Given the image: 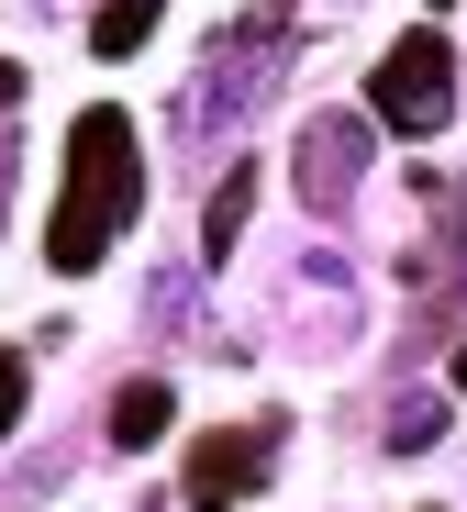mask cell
<instances>
[{"label":"cell","mask_w":467,"mask_h":512,"mask_svg":"<svg viewBox=\"0 0 467 512\" xmlns=\"http://www.w3.org/2000/svg\"><path fill=\"white\" fill-rule=\"evenodd\" d=\"M23 401H34V379H23V357H12V346H0V435L23 423Z\"/></svg>","instance_id":"obj_8"},{"label":"cell","mask_w":467,"mask_h":512,"mask_svg":"<svg viewBox=\"0 0 467 512\" xmlns=\"http://www.w3.org/2000/svg\"><path fill=\"white\" fill-rule=\"evenodd\" d=\"M367 112L390 134H445L456 123V45L445 34H401L379 56V78H367Z\"/></svg>","instance_id":"obj_2"},{"label":"cell","mask_w":467,"mask_h":512,"mask_svg":"<svg viewBox=\"0 0 467 512\" xmlns=\"http://www.w3.org/2000/svg\"><path fill=\"white\" fill-rule=\"evenodd\" d=\"M245 201H256V167L234 156V179L212 190V223H201V245H212V256H234V234H245Z\"/></svg>","instance_id":"obj_6"},{"label":"cell","mask_w":467,"mask_h":512,"mask_svg":"<svg viewBox=\"0 0 467 512\" xmlns=\"http://www.w3.org/2000/svg\"><path fill=\"white\" fill-rule=\"evenodd\" d=\"M12 101H23V67H12V56H0V112H12Z\"/></svg>","instance_id":"obj_9"},{"label":"cell","mask_w":467,"mask_h":512,"mask_svg":"<svg viewBox=\"0 0 467 512\" xmlns=\"http://www.w3.org/2000/svg\"><path fill=\"white\" fill-rule=\"evenodd\" d=\"M156 12H167V0H101V23H89V45H101V56H134Z\"/></svg>","instance_id":"obj_7"},{"label":"cell","mask_w":467,"mask_h":512,"mask_svg":"<svg viewBox=\"0 0 467 512\" xmlns=\"http://www.w3.org/2000/svg\"><path fill=\"white\" fill-rule=\"evenodd\" d=\"M167 423H178V390H167V379H134V390L112 401V446H156Z\"/></svg>","instance_id":"obj_5"},{"label":"cell","mask_w":467,"mask_h":512,"mask_svg":"<svg viewBox=\"0 0 467 512\" xmlns=\"http://www.w3.org/2000/svg\"><path fill=\"white\" fill-rule=\"evenodd\" d=\"M456 390H467V346H456Z\"/></svg>","instance_id":"obj_10"},{"label":"cell","mask_w":467,"mask_h":512,"mask_svg":"<svg viewBox=\"0 0 467 512\" xmlns=\"http://www.w3.org/2000/svg\"><path fill=\"white\" fill-rule=\"evenodd\" d=\"M267 446H278V423H245V435H201L190 446V512H234L267 490Z\"/></svg>","instance_id":"obj_3"},{"label":"cell","mask_w":467,"mask_h":512,"mask_svg":"<svg viewBox=\"0 0 467 512\" xmlns=\"http://www.w3.org/2000/svg\"><path fill=\"white\" fill-rule=\"evenodd\" d=\"M134 212H145V145H134V112L89 101V112L67 123V179H56V223H45L56 279H89Z\"/></svg>","instance_id":"obj_1"},{"label":"cell","mask_w":467,"mask_h":512,"mask_svg":"<svg viewBox=\"0 0 467 512\" xmlns=\"http://www.w3.org/2000/svg\"><path fill=\"white\" fill-rule=\"evenodd\" d=\"M356 156H367V134H356L345 112L312 123V134H301V190H312V201H345V190H356Z\"/></svg>","instance_id":"obj_4"}]
</instances>
